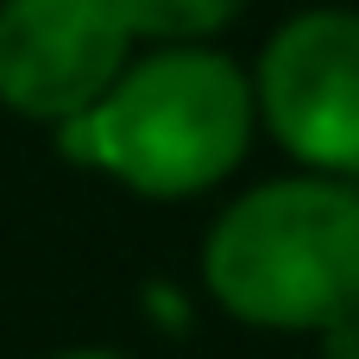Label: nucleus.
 <instances>
[{
	"label": "nucleus",
	"mask_w": 359,
	"mask_h": 359,
	"mask_svg": "<svg viewBox=\"0 0 359 359\" xmlns=\"http://www.w3.org/2000/svg\"><path fill=\"white\" fill-rule=\"evenodd\" d=\"M57 145L133 196L183 202L227 183L259 133L252 76L215 44H145L88 114L50 126Z\"/></svg>",
	"instance_id": "1"
},
{
	"label": "nucleus",
	"mask_w": 359,
	"mask_h": 359,
	"mask_svg": "<svg viewBox=\"0 0 359 359\" xmlns=\"http://www.w3.org/2000/svg\"><path fill=\"white\" fill-rule=\"evenodd\" d=\"M215 303L265 334H322L359 309V183L297 170L227 202L202 240Z\"/></svg>",
	"instance_id": "2"
},
{
	"label": "nucleus",
	"mask_w": 359,
	"mask_h": 359,
	"mask_svg": "<svg viewBox=\"0 0 359 359\" xmlns=\"http://www.w3.org/2000/svg\"><path fill=\"white\" fill-rule=\"evenodd\" d=\"M252 101L303 170L359 183V13L316 6L284 19L259 57Z\"/></svg>",
	"instance_id": "3"
},
{
	"label": "nucleus",
	"mask_w": 359,
	"mask_h": 359,
	"mask_svg": "<svg viewBox=\"0 0 359 359\" xmlns=\"http://www.w3.org/2000/svg\"><path fill=\"white\" fill-rule=\"evenodd\" d=\"M133 50L120 0H0V107L38 126L88 114Z\"/></svg>",
	"instance_id": "4"
},
{
	"label": "nucleus",
	"mask_w": 359,
	"mask_h": 359,
	"mask_svg": "<svg viewBox=\"0 0 359 359\" xmlns=\"http://www.w3.org/2000/svg\"><path fill=\"white\" fill-rule=\"evenodd\" d=\"M120 6L139 44H208L246 13V0H120Z\"/></svg>",
	"instance_id": "5"
},
{
	"label": "nucleus",
	"mask_w": 359,
	"mask_h": 359,
	"mask_svg": "<svg viewBox=\"0 0 359 359\" xmlns=\"http://www.w3.org/2000/svg\"><path fill=\"white\" fill-rule=\"evenodd\" d=\"M316 341H322V359H359V309L341 316V322H328Z\"/></svg>",
	"instance_id": "6"
},
{
	"label": "nucleus",
	"mask_w": 359,
	"mask_h": 359,
	"mask_svg": "<svg viewBox=\"0 0 359 359\" xmlns=\"http://www.w3.org/2000/svg\"><path fill=\"white\" fill-rule=\"evenodd\" d=\"M50 359H126V353H114V347H69V353H50Z\"/></svg>",
	"instance_id": "7"
}]
</instances>
